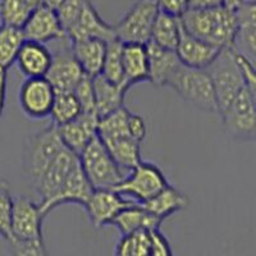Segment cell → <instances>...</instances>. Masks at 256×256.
Returning <instances> with one entry per match:
<instances>
[{
  "label": "cell",
  "mask_w": 256,
  "mask_h": 256,
  "mask_svg": "<svg viewBox=\"0 0 256 256\" xmlns=\"http://www.w3.org/2000/svg\"><path fill=\"white\" fill-rule=\"evenodd\" d=\"M13 198L6 182L0 180V237L6 242L10 240Z\"/></svg>",
  "instance_id": "cell-34"
},
{
  "label": "cell",
  "mask_w": 256,
  "mask_h": 256,
  "mask_svg": "<svg viewBox=\"0 0 256 256\" xmlns=\"http://www.w3.org/2000/svg\"><path fill=\"white\" fill-rule=\"evenodd\" d=\"M56 41L59 46L52 52V64L45 78L52 84L56 92H68L76 88L84 73L73 54L70 38L66 36Z\"/></svg>",
  "instance_id": "cell-10"
},
{
  "label": "cell",
  "mask_w": 256,
  "mask_h": 256,
  "mask_svg": "<svg viewBox=\"0 0 256 256\" xmlns=\"http://www.w3.org/2000/svg\"><path fill=\"white\" fill-rule=\"evenodd\" d=\"M122 49L123 42L118 38L108 42L104 64H102V73H100L108 81L116 84H128L124 81V73H123Z\"/></svg>",
  "instance_id": "cell-33"
},
{
  "label": "cell",
  "mask_w": 256,
  "mask_h": 256,
  "mask_svg": "<svg viewBox=\"0 0 256 256\" xmlns=\"http://www.w3.org/2000/svg\"><path fill=\"white\" fill-rule=\"evenodd\" d=\"M159 10L180 17L188 9V0H156Z\"/></svg>",
  "instance_id": "cell-39"
},
{
  "label": "cell",
  "mask_w": 256,
  "mask_h": 256,
  "mask_svg": "<svg viewBox=\"0 0 256 256\" xmlns=\"http://www.w3.org/2000/svg\"><path fill=\"white\" fill-rule=\"evenodd\" d=\"M16 63L26 78L45 77L52 64V52L42 42L24 40L18 52Z\"/></svg>",
  "instance_id": "cell-20"
},
{
  "label": "cell",
  "mask_w": 256,
  "mask_h": 256,
  "mask_svg": "<svg viewBox=\"0 0 256 256\" xmlns=\"http://www.w3.org/2000/svg\"><path fill=\"white\" fill-rule=\"evenodd\" d=\"M148 81L156 88H164L180 64L174 50H169L148 41Z\"/></svg>",
  "instance_id": "cell-22"
},
{
  "label": "cell",
  "mask_w": 256,
  "mask_h": 256,
  "mask_svg": "<svg viewBox=\"0 0 256 256\" xmlns=\"http://www.w3.org/2000/svg\"><path fill=\"white\" fill-rule=\"evenodd\" d=\"M92 86L95 94L96 114L99 116V118L124 106V96L131 88L128 84H112L102 74L92 77Z\"/></svg>",
  "instance_id": "cell-23"
},
{
  "label": "cell",
  "mask_w": 256,
  "mask_h": 256,
  "mask_svg": "<svg viewBox=\"0 0 256 256\" xmlns=\"http://www.w3.org/2000/svg\"><path fill=\"white\" fill-rule=\"evenodd\" d=\"M222 49L212 46L205 41L190 35L182 27L176 54L184 66L198 70H206L212 62L218 56Z\"/></svg>",
  "instance_id": "cell-19"
},
{
  "label": "cell",
  "mask_w": 256,
  "mask_h": 256,
  "mask_svg": "<svg viewBox=\"0 0 256 256\" xmlns=\"http://www.w3.org/2000/svg\"><path fill=\"white\" fill-rule=\"evenodd\" d=\"M98 123H99L98 114L82 112L70 122L56 126V131L63 145L80 156L84 148L98 134Z\"/></svg>",
  "instance_id": "cell-15"
},
{
  "label": "cell",
  "mask_w": 256,
  "mask_h": 256,
  "mask_svg": "<svg viewBox=\"0 0 256 256\" xmlns=\"http://www.w3.org/2000/svg\"><path fill=\"white\" fill-rule=\"evenodd\" d=\"M92 191L94 187L88 182V177L84 173L81 163L78 162V164L72 169V172L70 173L58 194L46 202H41L38 206L44 216H46L48 212H52L54 208L62 204H67V202L80 204L84 206L88 202Z\"/></svg>",
  "instance_id": "cell-16"
},
{
  "label": "cell",
  "mask_w": 256,
  "mask_h": 256,
  "mask_svg": "<svg viewBox=\"0 0 256 256\" xmlns=\"http://www.w3.org/2000/svg\"><path fill=\"white\" fill-rule=\"evenodd\" d=\"M222 6H224L223 0H188V9H212Z\"/></svg>",
  "instance_id": "cell-41"
},
{
  "label": "cell",
  "mask_w": 256,
  "mask_h": 256,
  "mask_svg": "<svg viewBox=\"0 0 256 256\" xmlns=\"http://www.w3.org/2000/svg\"><path fill=\"white\" fill-rule=\"evenodd\" d=\"M141 205L148 212H152V216L159 218L160 220H164L168 216H173L174 212L184 210L188 205V198L184 192L168 184L158 195Z\"/></svg>",
  "instance_id": "cell-25"
},
{
  "label": "cell",
  "mask_w": 256,
  "mask_h": 256,
  "mask_svg": "<svg viewBox=\"0 0 256 256\" xmlns=\"http://www.w3.org/2000/svg\"><path fill=\"white\" fill-rule=\"evenodd\" d=\"M81 113V104H80L78 99H77V96L74 95L73 91L56 94L52 112H50V116H52L54 124L60 126L64 124V123L70 122L74 118H77Z\"/></svg>",
  "instance_id": "cell-31"
},
{
  "label": "cell",
  "mask_w": 256,
  "mask_h": 256,
  "mask_svg": "<svg viewBox=\"0 0 256 256\" xmlns=\"http://www.w3.org/2000/svg\"><path fill=\"white\" fill-rule=\"evenodd\" d=\"M80 156L64 148L54 160L48 166L42 177L34 186L35 191L41 198V202H46L52 198L62 188L72 169L78 164ZM40 202V204H41Z\"/></svg>",
  "instance_id": "cell-13"
},
{
  "label": "cell",
  "mask_w": 256,
  "mask_h": 256,
  "mask_svg": "<svg viewBox=\"0 0 256 256\" xmlns=\"http://www.w3.org/2000/svg\"><path fill=\"white\" fill-rule=\"evenodd\" d=\"M80 163L94 188H113L127 174L116 163L98 134L80 154Z\"/></svg>",
  "instance_id": "cell-4"
},
{
  "label": "cell",
  "mask_w": 256,
  "mask_h": 256,
  "mask_svg": "<svg viewBox=\"0 0 256 256\" xmlns=\"http://www.w3.org/2000/svg\"><path fill=\"white\" fill-rule=\"evenodd\" d=\"M166 86L200 110L218 113L216 92L206 70H198L180 63Z\"/></svg>",
  "instance_id": "cell-3"
},
{
  "label": "cell",
  "mask_w": 256,
  "mask_h": 256,
  "mask_svg": "<svg viewBox=\"0 0 256 256\" xmlns=\"http://www.w3.org/2000/svg\"><path fill=\"white\" fill-rule=\"evenodd\" d=\"M233 56L236 59V63L241 70L242 76H244V84L250 88L251 91L256 92V70H255V62L251 60L250 58L242 54L241 52L232 48Z\"/></svg>",
  "instance_id": "cell-37"
},
{
  "label": "cell",
  "mask_w": 256,
  "mask_h": 256,
  "mask_svg": "<svg viewBox=\"0 0 256 256\" xmlns=\"http://www.w3.org/2000/svg\"><path fill=\"white\" fill-rule=\"evenodd\" d=\"M163 220H160L152 212H148L145 208L138 202L124 208L122 212L113 219L112 226H116L122 234L131 233L138 230H154L160 228Z\"/></svg>",
  "instance_id": "cell-26"
},
{
  "label": "cell",
  "mask_w": 256,
  "mask_h": 256,
  "mask_svg": "<svg viewBox=\"0 0 256 256\" xmlns=\"http://www.w3.org/2000/svg\"><path fill=\"white\" fill-rule=\"evenodd\" d=\"M74 95L77 96L80 104H81L82 112H88V113H96L95 108V94H94L92 86V77L86 76L82 77L81 81L73 90Z\"/></svg>",
  "instance_id": "cell-36"
},
{
  "label": "cell",
  "mask_w": 256,
  "mask_h": 256,
  "mask_svg": "<svg viewBox=\"0 0 256 256\" xmlns=\"http://www.w3.org/2000/svg\"><path fill=\"white\" fill-rule=\"evenodd\" d=\"M137 201L126 200L113 188H94L88 202L84 205L90 223L98 228L112 226V222L124 208Z\"/></svg>",
  "instance_id": "cell-12"
},
{
  "label": "cell",
  "mask_w": 256,
  "mask_h": 256,
  "mask_svg": "<svg viewBox=\"0 0 256 256\" xmlns=\"http://www.w3.org/2000/svg\"><path fill=\"white\" fill-rule=\"evenodd\" d=\"M64 0H41V4H44V6H49L52 9H58V6L63 3Z\"/></svg>",
  "instance_id": "cell-43"
},
{
  "label": "cell",
  "mask_w": 256,
  "mask_h": 256,
  "mask_svg": "<svg viewBox=\"0 0 256 256\" xmlns=\"http://www.w3.org/2000/svg\"><path fill=\"white\" fill-rule=\"evenodd\" d=\"M212 80L214 92H216L218 114L227 108L230 102L240 94L244 88H248L244 84V76L233 56L232 48L222 49L209 67L206 68Z\"/></svg>",
  "instance_id": "cell-6"
},
{
  "label": "cell",
  "mask_w": 256,
  "mask_h": 256,
  "mask_svg": "<svg viewBox=\"0 0 256 256\" xmlns=\"http://www.w3.org/2000/svg\"><path fill=\"white\" fill-rule=\"evenodd\" d=\"M26 40L38 41V42H52L67 36L59 20L56 9L40 4L32 12L26 24L22 27Z\"/></svg>",
  "instance_id": "cell-14"
},
{
  "label": "cell",
  "mask_w": 256,
  "mask_h": 256,
  "mask_svg": "<svg viewBox=\"0 0 256 256\" xmlns=\"http://www.w3.org/2000/svg\"><path fill=\"white\" fill-rule=\"evenodd\" d=\"M56 90L45 77L26 78L20 88V104L22 112L35 120L50 116Z\"/></svg>",
  "instance_id": "cell-11"
},
{
  "label": "cell",
  "mask_w": 256,
  "mask_h": 256,
  "mask_svg": "<svg viewBox=\"0 0 256 256\" xmlns=\"http://www.w3.org/2000/svg\"><path fill=\"white\" fill-rule=\"evenodd\" d=\"M108 152L116 160V163L124 170L130 172L134 166L141 162L140 141L134 140L132 136H120L108 140H102Z\"/></svg>",
  "instance_id": "cell-27"
},
{
  "label": "cell",
  "mask_w": 256,
  "mask_h": 256,
  "mask_svg": "<svg viewBox=\"0 0 256 256\" xmlns=\"http://www.w3.org/2000/svg\"><path fill=\"white\" fill-rule=\"evenodd\" d=\"M150 237V256H172L173 251L168 238L164 236L160 228L148 230Z\"/></svg>",
  "instance_id": "cell-38"
},
{
  "label": "cell",
  "mask_w": 256,
  "mask_h": 256,
  "mask_svg": "<svg viewBox=\"0 0 256 256\" xmlns=\"http://www.w3.org/2000/svg\"><path fill=\"white\" fill-rule=\"evenodd\" d=\"M44 214L40 206L26 196L13 198L10 240L6 244L20 256H45L46 248L41 224Z\"/></svg>",
  "instance_id": "cell-2"
},
{
  "label": "cell",
  "mask_w": 256,
  "mask_h": 256,
  "mask_svg": "<svg viewBox=\"0 0 256 256\" xmlns=\"http://www.w3.org/2000/svg\"><path fill=\"white\" fill-rule=\"evenodd\" d=\"M237 30L233 48L255 62L256 56V3L242 0L234 8Z\"/></svg>",
  "instance_id": "cell-18"
},
{
  "label": "cell",
  "mask_w": 256,
  "mask_h": 256,
  "mask_svg": "<svg viewBox=\"0 0 256 256\" xmlns=\"http://www.w3.org/2000/svg\"><path fill=\"white\" fill-rule=\"evenodd\" d=\"M6 70H8L0 67V116L3 114L6 102V84H8Z\"/></svg>",
  "instance_id": "cell-42"
},
{
  "label": "cell",
  "mask_w": 256,
  "mask_h": 256,
  "mask_svg": "<svg viewBox=\"0 0 256 256\" xmlns=\"http://www.w3.org/2000/svg\"><path fill=\"white\" fill-rule=\"evenodd\" d=\"M184 31L218 49L233 48L237 22L234 9L216 6L212 9H187L180 16Z\"/></svg>",
  "instance_id": "cell-1"
},
{
  "label": "cell",
  "mask_w": 256,
  "mask_h": 256,
  "mask_svg": "<svg viewBox=\"0 0 256 256\" xmlns=\"http://www.w3.org/2000/svg\"><path fill=\"white\" fill-rule=\"evenodd\" d=\"M158 12L156 0H137L120 24L114 26L116 38L124 44H148Z\"/></svg>",
  "instance_id": "cell-9"
},
{
  "label": "cell",
  "mask_w": 256,
  "mask_h": 256,
  "mask_svg": "<svg viewBox=\"0 0 256 256\" xmlns=\"http://www.w3.org/2000/svg\"><path fill=\"white\" fill-rule=\"evenodd\" d=\"M84 4V0H64L63 3L58 6L56 14H58L60 24L66 34L73 24H76L77 18L81 14Z\"/></svg>",
  "instance_id": "cell-35"
},
{
  "label": "cell",
  "mask_w": 256,
  "mask_h": 256,
  "mask_svg": "<svg viewBox=\"0 0 256 256\" xmlns=\"http://www.w3.org/2000/svg\"><path fill=\"white\" fill-rule=\"evenodd\" d=\"M24 40L20 27L0 24V67L6 70L12 67Z\"/></svg>",
  "instance_id": "cell-29"
},
{
  "label": "cell",
  "mask_w": 256,
  "mask_h": 256,
  "mask_svg": "<svg viewBox=\"0 0 256 256\" xmlns=\"http://www.w3.org/2000/svg\"><path fill=\"white\" fill-rule=\"evenodd\" d=\"M40 4L41 0H0V20L22 28Z\"/></svg>",
  "instance_id": "cell-30"
},
{
  "label": "cell",
  "mask_w": 256,
  "mask_h": 256,
  "mask_svg": "<svg viewBox=\"0 0 256 256\" xmlns=\"http://www.w3.org/2000/svg\"><path fill=\"white\" fill-rule=\"evenodd\" d=\"M128 131L134 140L142 141L146 136V124L144 122L142 116L138 114L130 113L128 116Z\"/></svg>",
  "instance_id": "cell-40"
},
{
  "label": "cell",
  "mask_w": 256,
  "mask_h": 256,
  "mask_svg": "<svg viewBox=\"0 0 256 256\" xmlns=\"http://www.w3.org/2000/svg\"><path fill=\"white\" fill-rule=\"evenodd\" d=\"M70 40H80V38H102V40L110 42L116 40V31L114 26L106 24L90 0H84L82 6L81 14L77 18L76 24H73L67 31Z\"/></svg>",
  "instance_id": "cell-17"
},
{
  "label": "cell",
  "mask_w": 256,
  "mask_h": 256,
  "mask_svg": "<svg viewBox=\"0 0 256 256\" xmlns=\"http://www.w3.org/2000/svg\"><path fill=\"white\" fill-rule=\"evenodd\" d=\"M241 2L242 0H223V4L226 6H228V8L234 9L240 3H241Z\"/></svg>",
  "instance_id": "cell-44"
},
{
  "label": "cell",
  "mask_w": 256,
  "mask_h": 256,
  "mask_svg": "<svg viewBox=\"0 0 256 256\" xmlns=\"http://www.w3.org/2000/svg\"><path fill=\"white\" fill-rule=\"evenodd\" d=\"M166 184L168 180L159 166L141 160L113 190L120 195L132 196L134 201L142 204L158 195Z\"/></svg>",
  "instance_id": "cell-8"
},
{
  "label": "cell",
  "mask_w": 256,
  "mask_h": 256,
  "mask_svg": "<svg viewBox=\"0 0 256 256\" xmlns=\"http://www.w3.org/2000/svg\"><path fill=\"white\" fill-rule=\"evenodd\" d=\"M114 255L118 256H150L148 230H138L122 234L116 248Z\"/></svg>",
  "instance_id": "cell-32"
},
{
  "label": "cell",
  "mask_w": 256,
  "mask_h": 256,
  "mask_svg": "<svg viewBox=\"0 0 256 256\" xmlns=\"http://www.w3.org/2000/svg\"><path fill=\"white\" fill-rule=\"evenodd\" d=\"M180 31H182V24H180V17L159 10L155 18L154 26H152L150 41L159 46L176 52V48L180 41Z\"/></svg>",
  "instance_id": "cell-28"
},
{
  "label": "cell",
  "mask_w": 256,
  "mask_h": 256,
  "mask_svg": "<svg viewBox=\"0 0 256 256\" xmlns=\"http://www.w3.org/2000/svg\"><path fill=\"white\" fill-rule=\"evenodd\" d=\"M108 42L102 38L70 40V48L86 76L96 77L102 73Z\"/></svg>",
  "instance_id": "cell-21"
},
{
  "label": "cell",
  "mask_w": 256,
  "mask_h": 256,
  "mask_svg": "<svg viewBox=\"0 0 256 256\" xmlns=\"http://www.w3.org/2000/svg\"><path fill=\"white\" fill-rule=\"evenodd\" d=\"M122 63L124 81L130 86L148 81V54L146 44L123 42Z\"/></svg>",
  "instance_id": "cell-24"
},
{
  "label": "cell",
  "mask_w": 256,
  "mask_h": 256,
  "mask_svg": "<svg viewBox=\"0 0 256 256\" xmlns=\"http://www.w3.org/2000/svg\"><path fill=\"white\" fill-rule=\"evenodd\" d=\"M64 148L54 123L30 137L24 148V169L32 186L38 184L48 166Z\"/></svg>",
  "instance_id": "cell-5"
},
{
  "label": "cell",
  "mask_w": 256,
  "mask_h": 256,
  "mask_svg": "<svg viewBox=\"0 0 256 256\" xmlns=\"http://www.w3.org/2000/svg\"><path fill=\"white\" fill-rule=\"evenodd\" d=\"M219 116L226 131L233 140H255L256 92L248 88H244Z\"/></svg>",
  "instance_id": "cell-7"
}]
</instances>
